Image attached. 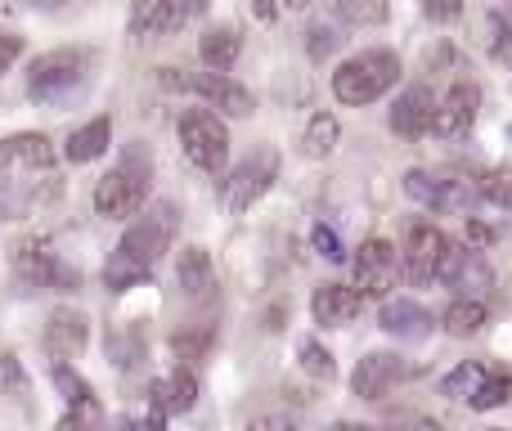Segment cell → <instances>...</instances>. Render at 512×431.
<instances>
[{"label":"cell","instance_id":"8","mask_svg":"<svg viewBox=\"0 0 512 431\" xmlns=\"http://www.w3.org/2000/svg\"><path fill=\"white\" fill-rule=\"evenodd\" d=\"M450 252V238L436 225H414L405 234V247H400V274H405L414 288H427V283L441 279V261Z\"/></svg>","mask_w":512,"mask_h":431},{"label":"cell","instance_id":"40","mask_svg":"<svg viewBox=\"0 0 512 431\" xmlns=\"http://www.w3.org/2000/svg\"><path fill=\"white\" fill-rule=\"evenodd\" d=\"M248 431H297L292 423H283V418H256V423Z\"/></svg>","mask_w":512,"mask_h":431},{"label":"cell","instance_id":"18","mask_svg":"<svg viewBox=\"0 0 512 431\" xmlns=\"http://www.w3.org/2000/svg\"><path fill=\"white\" fill-rule=\"evenodd\" d=\"M360 310H364V297L355 288H346V283H324V288H315V297H310V315H315V324H324V328L355 324Z\"/></svg>","mask_w":512,"mask_h":431},{"label":"cell","instance_id":"32","mask_svg":"<svg viewBox=\"0 0 512 431\" xmlns=\"http://www.w3.org/2000/svg\"><path fill=\"white\" fill-rule=\"evenodd\" d=\"M301 369H306L310 378H333L337 364H333V355L315 342V337H306V342H301Z\"/></svg>","mask_w":512,"mask_h":431},{"label":"cell","instance_id":"43","mask_svg":"<svg viewBox=\"0 0 512 431\" xmlns=\"http://www.w3.org/2000/svg\"><path fill=\"white\" fill-rule=\"evenodd\" d=\"M207 5H212V0H180V9H185V14H189V18H194V14H203V9H207Z\"/></svg>","mask_w":512,"mask_h":431},{"label":"cell","instance_id":"12","mask_svg":"<svg viewBox=\"0 0 512 431\" xmlns=\"http://www.w3.org/2000/svg\"><path fill=\"white\" fill-rule=\"evenodd\" d=\"M405 194L414 198V203L432 207V212L459 216V212H468V207L477 203L481 189L468 185V180H436V176H427V171H409V176H405Z\"/></svg>","mask_w":512,"mask_h":431},{"label":"cell","instance_id":"20","mask_svg":"<svg viewBox=\"0 0 512 431\" xmlns=\"http://www.w3.org/2000/svg\"><path fill=\"white\" fill-rule=\"evenodd\" d=\"M185 9H180V0H135L131 9V27L135 36H171L185 27Z\"/></svg>","mask_w":512,"mask_h":431},{"label":"cell","instance_id":"23","mask_svg":"<svg viewBox=\"0 0 512 431\" xmlns=\"http://www.w3.org/2000/svg\"><path fill=\"white\" fill-rule=\"evenodd\" d=\"M490 373H495V364H486V360H463L459 369H450L441 378V396H450V400H477L481 396V387L490 382Z\"/></svg>","mask_w":512,"mask_h":431},{"label":"cell","instance_id":"3","mask_svg":"<svg viewBox=\"0 0 512 431\" xmlns=\"http://www.w3.org/2000/svg\"><path fill=\"white\" fill-rule=\"evenodd\" d=\"M149 171L153 162L140 149H126V158L95 185V212L108 220L135 216L144 207V198H149Z\"/></svg>","mask_w":512,"mask_h":431},{"label":"cell","instance_id":"5","mask_svg":"<svg viewBox=\"0 0 512 431\" xmlns=\"http://www.w3.org/2000/svg\"><path fill=\"white\" fill-rule=\"evenodd\" d=\"M81 77H86V54L50 50L27 72V95H32L36 104H63L72 90H81Z\"/></svg>","mask_w":512,"mask_h":431},{"label":"cell","instance_id":"29","mask_svg":"<svg viewBox=\"0 0 512 431\" xmlns=\"http://www.w3.org/2000/svg\"><path fill=\"white\" fill-rule=\"evenodd\" d=\"M337 14L355 27H382L391 18L387 0H337Z\"/></svg>","mask_w":512,"mask_h":431},{"label":"cell","instance_id":"10","mask_svg":"<svg viewBox=\"0 0 512 431\" xmlns=\"http://www.w3.org/2000/svg\"><path fill=\"white\" fill-rule=\"evenodd\" d=\"M274 176H279V158H274L270 149L252 153L248 162H239V167L230 171V180H225V207L230 212H248L256 207V198H265V189L274 185Z\"/></svg>","mask_w":512,"mask_h":431},{"label":"cell","instance_id":"24","mask_svg":"<svg viewBox=\"0 0 512 431\" xmlns=\"http://www.w3.org/2000/svg\"><path fill=\"white\" fill-rule=\"evenodd\" d=\"M239 50H243V41L234 27H212V32L198 41V59L212 72H230L234 63H239Z\"/></svg>","mask_w":512,"mask_h":431},{"label":"cell","instance_id":"16","mask_svg":"<svg viewBox=\"0 0 512 431\" xmlns=\"http://www.w3.org/2000/svg\"><path fill=\"white\" fill-rule=\"evenodd\" d=\"M436 95L427 86H409L405 95L396 99V108H391V131L396 135H405V140H418V135H427L432 131V122H436Z\"/></svg>","mask_w":512,"mask_h":431},{"label":"cell","instance_id":"17","mask_svg":"<svg viewBox=\"0 0 512 431\" xmlns=\"http://www.w3.org/2000/svg\"><path fill=\"white\" fill-rule=\"evenodd\" d=\"M86 342H90L86 315H81V310H68V306L54 310L50 324H45V351L63 364V360H72V355L86 351Z\"/></svg>","mask_w":512,"mask_h":431},{"label":"cell","instance_id":"41","mask_svg":"<svg viewBox=\"0 0 512 431\" xmlns=\"http://www.w3.org/2000/svg\"><path fill=\"white\" fill-rule=\"evenodd\" d=\"M274 9H279V0H252V14L261 18V23H270V18H274Z\"/></svg>","mask_w":512,"mask_h":431},{"label":"cell","instance_id":"21","mask_svg":"<svg viewBox=\"0 0 512 431\" xmlns=\"http://www.w3.org/2000/svg\"><path fill=\"white\" fill-rule=\"evenodd\" d=\"M176 279H180V292L194 301H207L216 288V270H212V256L203 247H185L180 252V265H176Z\"/></svg>","mask_w":512,"mask_h":431},{"label":"cell","instance_id":"34","mask_svg":"<svg viewBox=\"0 0 512 431\" xmlns=\"http://www.w3.org/2000/svg\"><path fill=\"white\" fill-rule=\"evenodd\" d=\"M310 243H315V252L324 256V261H346V247H342V238H337V229L315 225L310 229Z\"/></svg>","mask_w":512,"mask_h":431},{"label":"cell","instance_id":"48","mask_svg":"<svg viewBox=\"0 0 512 431\" xmlns=\"http://www.w3.org/2000/svg\"><path fill=\"white\" fill-rule=\"evenodd\" d=\"M490 431H504V427H490Z\"/></svg>","mask_w":512,"mask_h":431},{"label":"cell","instance_id":"33","mask_svg":"<svg viewBox=\"0 0 512 431\" xmlns=\"http://www.w3.org/2000/svg\"><path fill=\"white\" fill-rule=\"evenodd\" d=\"M0 396H27V373L18 355H0Z\"/></svg>","mask_w":512,"mask_h":431},{"label":"cell","instance_id":"44","mask_svg":"<svg viewBox=\"0 0 512 431\" xmlns=\"http://www.w3.org/2000/svg\"><path fill=\"white\" fill-rule=\"evenodd\" d=\"M468 238H477V243H490V238H495V234H490L486 225H468Z\"/></svg>","mask_w":512,"mask_h":431},{"label":"cell","instance_id":"25","mask_svg":"<svg viewBox=\"0 0 512 431\" xmlns=\"http://www.w3.org/2000/svg\"><path fill=\"white\" fill-rule=\"evenodd\" d=\"M54 387L63 391V400L72 405V414L77 418H86V423H95L99 418V400H95V391H90V382L77 378L68 364H54Z\"/></svg>","mask_w":512,"mask_h":431},{"label":"cell","instance_id":"1","mask_svg":"<svg viewBox=\"0 0 512 431\" xmlns=\"http://www.w3.org/2000/svg\"><path fill=\"white\" fill-rule=\"evenodd\" d=\"M171 229H176V207L171 203H158L153 216L135 220L122 234V243H117L113 261L104 265L108 292H126L140 279H149V270L162 261V252H167V243H171Z\"/></svg>","mask_w":512,"mask_h":431},{"label":"cell","instance_id":"11","mask_svg":"<svg viewBox=\"0 0 512 431\" xmlns=\"http://www.w3.org/2000/svg\"><path fill=\"white\" fill-rule=\"evenodd\" d=\"M409 378H418V364L400 360V355H391V351H373L355 364L351 387L360 400H382L387 391H396L400 382H409Z\"/></svg>","mask_w":512,"mask_h":431},{"label":"cell","instance_id":"45","mask_svg":"<svg viewBox=\"0 0 512 431\" xmlns=\"http://www.w3.org/2000/svg\"><path fill=\"white\" fill-rule=\"evenodd\" d=\"M279 5H283V9H306L310 0H279Z\"/></svg>","mask_w":512,"mask_h":431},{"label":"cell","instance_id":"35","mask_svg":"<svg viewBox=\"0 0 512 431\" xmlns=\"http://www.w3.org/2000/svg\"><path fill=\"white\" fill-rule=\"evenodd\" d=\"M207 346H212V333H207V328H203V333H176V337H171V351H176L180 360H198Z\"/></svg>","mask_w":512,"mask_h":431},{"label":"cell","instance_id":"42","mask_svg":"<svg viewBox=\"0 0 512 431\" xmlns=\"http://www.w3.org/2000/svg\"><path fill=\"white\" fill-rule=\"evenodd\" d=\"M54 431H90V423H86V418H77V414H68Z\"/></svg>","mask_w":512,"mask_h":431},{"label":"cell","instance_id":"6","mask_svg":"<svg viewBox=\"0 0 512 431\" xmlns=\"http://www.w3.org/2000/svg\"><path fill=\"white\" fill-rule=\"evenodd\" d=\"M180 149H185V158L194 162V167L221 171L225 158H230V131H225V122L216 113L189 108V113L180 117Z\"/></svg>","mask_w":512,"mask_h":431},{"label":"cell","instance_id":"26","mask_svg":"<svg viewBox=\"0 0 512 431\" xmlns=\"http://www.w3.org/2000/svg\"><path fill=\"white\" fill-rule=\"evenodd\" d=\"M198 400V378L189 369H176L167 382H153V405L171 409V414H185Z\"/></svg>","mask_w":512,"mask_h":431},{"label":"cell","instance_id":"7","mask_svg":"<svg viewBox=\"0 0 512 431\" xmlns=\"http://www.w3.org/2000/svg\"><path fill=\"white\" fill-rule=\"evenodd\" d=\"M14 274L23 288H54V292H72L81 288V274L72 270V265L59 261V252H54L50 243H41V238H27V243L14 247Z\"/></svg>","mask_w":512,"mask_h":431},{"label":"cell","instance_id":"36","mask_svg":"<svg viewBox=\"0 0 512 431\" xmlns=\"http://www.w3.org/2000/svg\"><path fill=\"white\" fill-rule=\"evenodd\" d=\"M342 45V36L333 32L328 23H319V27H310V41H306V50H310V59H328V54Z\"/></svg>","mask_w":512,"mask_h":431},{"label":"cell","instance_id":"28","mask_svg":"<svg viewBox=\"0 0 512 431\" xmlns=\"http://www.w3.org/2000/svg\"><path fill=\"white\" fill-rule=\"evenodd\" d=\"M441 324H445V333H450V337H472V333H481V328H486V301L459 297V301H454V306L441 315Z\"/></svg>","mask_w":512,"mask_h":431},{"label":"cell","instance_id":"9","mask_svg":"<svg viewBox=\"0 0 512 431\" xmlns=\"http://www.w3.org/2000/svg\"><path fill=\"white\" fill-rule=\"evenodd\" d=\"M400 279V252L387 238H369V243L355 252V292L364 301L369 297H387Z\"/></svg>","mask_w":512,"mask_h":431},{"label":"cell","instance_id":"15","mask_svg":"<svg viewBox=\"0 0 512 431\" xmlns=\"http://www.w3.org/2000/svg\"><path fill=\"white\" fill-rule=\"evenodd\" d=\"M477 86H468V81H459V86L450 90V95L441 99V108H436V122H432V135H441V140H459V135L472 131V122H477Z\"/></svg>","mask_w":512,"mask_h":431},{"label":"cell","instance_id":"37","mask_svg":"<svg viewBox=\"0 0 512 431\" xmlns=\"http://www.w3.org/2000/svg\"><path fill=\"white\" fill-rule=\"evenodd\" d=\"M423 14L432 23H454L463 14V0H423Z\"/></svg>","mask_w":512,"mask_h":431},{"label":"cell","instance_id":"13","mask_svg":"<svg viewBox=\"0 0 512 431\" xmlns=\"http://www.w3.org/2000/svg\"><path fill=\"white\" fill-rule=\"evenodd\" d=\"M441 283H450L459 297L481 301L495 288V270H490V261L481 252H468V247L450 243V252H445V261H441Z\"/></svg>","mask_w":512,"mask_h":431},{"label":"cell","instance_id":"27","mask_svg":"<svg viewBox=\"0 0 512 431\" xmlns=\"http://www.w3.org/2000/svg\"><path fill=\"white\" fill-rule=\"evenodd\" d=\"M337 140H342V126H337L333 113H315L306 126V135H301V153L306 158H328V153L337 149Z\"/></svg>","mask_w":512,"mask_h":431},{"label":"cell","instance_id":"31","mask_svg":"<svg viewBox=\"0 0 512 431\" xmlns=\"http://www.w3.org/2000/svg\"><path fill=\"white\" fill-rule=\"evenodd\" d=\"M481 198L486 203H495V207H512V167H499V171H490L486 180H481Z\"/></svg>","mask_w":512,"mask_h":431},{"label":"cell","instance_id":"4","mask_svg":"<svg viewBox=\"0 0 512 431\" xmlns=\"http://www.w3.org/2000/svg\"><path fill=\"white\" fill-rule=\"evenodd\" d=\"M158 81L167 90H185V95H198L207 99L212 108H225L230 117H252V95L239 86V81H230L225 72H176V68H162Z\"/></svg>","mask_w":512,"mask_h":431},{"label":"cell","instance_id":"19","mask_svg":"<svg viewBox=\"0 0 512 431\" xmlns=\"http://www.w3.org/2000/svg\"><path fill=\"white\" fill-rule=\"evenodd\" d=\"M378 324L387 328L391 337H400V342H423V337L432 333V315H427V310L418 306V301H409V297H391V301H382Z\"/></svg>","mask_w":512,"mask_h":431},{"label":"cell","instance_id":"47","mask_svg":"<svg viewBox=\"0 0 512 431\" xmlns=\"http://www.w3.org/2000/svg\"><path fill=\"white\" fill-rule=\"evenodd\" d=\"M117 431H140V427H135L131 418H122V423H117Z\"/></svg>","mask_w":512,"mask_h":431},{"label":"cell","instance_id":"46","mask_svg":"<svg viewBox=\"0 0 512 431\" xmlns=\"http://www.w3.org/2000/svg\"><path fill=\"white\" fill-rule=\"evenodd\" d=\"M337 431H373V427H355V423H337Z\"/></svg>","mask_w":512,"mask_h":431},{"label":"cell","instance_id":"30","mask_svg":"<svg viewBox=\"0 0 512 431\" xmlns=\"http://www.w3.org/2000/svg\"><path fill=\"white\" fill-rule=\"evenodd\" d=\"M508 400H512V373L495 369V373H490V382L481 387V396L472 400V409H481V414H486V409H499V405H508Z\"/></svg>","mask_w":512,"mask_h":431},{"label":"cell","instance_id":"39","mask_svg":"<svg viewBox=\"0 0 512 431\" xmlns=\"http://www.w3.org/2000/svg\"><path fill=\"white\" fill-rule=\"evenodd\" d=\"M396 431H445V427L436 423V418H405Z\"/></svg>","mask_w":512,"mask_h":431},{"label":"cell","instance_id":"14","mask_svg":"<svg viewBox=\"0 0 512 431\" xmlns=\"http://www.w3.org/2000/svg\"><path fill=\"white\" fill-rule=\"evenodd\" d=\"M54 167V149L45 135L23 131V135H9L0 140V176L18 180V176H50Z\"/></svg>","mask_w":512,"mask_h":431},{"label":"cell","instance_id":"38","mask_svg":"<svg viewBox=\"0 0 512 431\" xmlns=\"http://www.w3.org/2000/svg\"><path fill=\"white\" fill-rule=\"evenodd\" d=\"M23 54V36H14V32H0V72H9L14 68V59Z\"/></svg>","mask_w":512,"mask_h":431},{"label":"cell","instance_id":"22","mask_svg":"<svg viewBox=\"0 0 512 431\" xmlns=\"http://www.w3.org/2000/svg\"><path fill=\"white\" fill-rule=\"evenodd\" d=\"M108 144H113V122L108 117H95V122H86L81 131H72L68 135V162H95V158H104L108 153Z\"/></svg>","mask_w":512,"mask_h":431},{"label":"cell","instance_id":"2","mask_svg":"<svg viewBox=\"0 0 512 431\" xmlns=\"http://www.w3.org/2000/svg\"><path fill=\"white\" fill-rule=\"evenodd\" d=\"M400 81V59L391 50H364L355 59H346L333 72V95L351 108H364L373 99H382Z\"/></svg>","mask_w":512,"mask_h":431}]
</instances>
